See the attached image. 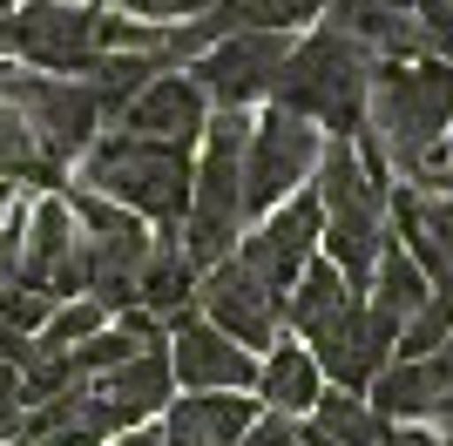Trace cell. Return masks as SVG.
Returning <instances> with one entry per match:
<instances>
[{
    "label": "cell",
    "mask_w": 453,
    "mask_h": 446,
    "mask_svg": "<svg viewBox=\"0 0 453 446\" xmlns=\"http://www.w3.org/2000/svg\"><path fill=\"white\" fill-rule=\"evenodd\" d=\"M359 135H372L386 169H406V183H434L453 135V61H379Z\"/></svg>",
    "instance_id": "obj_1"
},
{
    "label": "cell",
    "mask_w": 453,
    "mask_h": 446,
    "mask_svg": "<svg viewBox=\"0 0 453 446\" xmlns=\"http://www.w3.org/2000/svg\"><path fill=\"white\" fill-rule=\"evenodd\" d=\"M372 68L359 41H345L339 27L291 41L278 81H271V109H291L304 122H319L332 135H359L365 129V95H372Z\"/></svg>",
    "instance_id": "obj_2"
},
{
    "label": "cell",
    "mask_w": 453,
    "mask_h": 446,
    "mask_svg": "<svg viewBox=\"0 0 453 446\" xmlns=\"http://www.w3.org/2000/svg\"><path fill=\"white\" fill-rule=\"evenodd\" d=\"M81 189L95 196H109L115 210H129V217L156 223V230H170L183 223L189 210V183H196V163H189V149H163V142H135V135H95L81 149Z\"/></svg>",
    "instance_id": "obj_3"
},
{
    "label": "cell",
    "mask_w": 453,
    "mask_h": 446,
    "mask_svg": "<svg viewBox=\"0 0 453 446\" xmlns=\"http://www.w3.org/2000/svg\"><path fill=\"white\" fill-rule=\"evenodd\" d=\"M0 102L27 122V135L41 142L48 163H81V149L102 129V102H95L88 81H68V74H27V68H0Z\"/></svg>",
    "instance_id": "obj_4"
},
{
    "label": "cell",
    "mask_w": 453,
    "mask_h": 446,
    "mask_svg": "<svg viewBox=\"0 0 453 446\" xmlns=\"http://www.w3.org/2000/svg\"><path fill=\"white\" fill-rule=\"evenodd\" d=\"M325 156V129L319 122H304L291 109H265L250 122V142H244V230L257 217L284 204V196H298V183H311V169Z\"/></svg>",
    "instance_id": "obj_5"
},
{
    "label": "cell",
    "mask_w": 453,
    "mask_h": 446,
    "mask_svg": "<svg viewBox=\"0 0 453 446\" xmlns=\"http://www.w3.org/2000/svg\"><path fill=\"white\" fill-rule=\"evenodd\" d=\"M102 14L95 7H75V0H20L14 14L0 20V41L20 48L35 68H55V74H88L102 41H95Z\"/></svg>",
    "instance_id": "obj_6"
},
{
    "label": "cell",
    "mask_w": 453,
    "mask_h": 446,
    "mask_svg": "<svg viewBox=\"0 0 453 446\" xmlns=\"http://www.w3.org/2000/svg\"><path fill=\"white\" fill-rule=\"evenodd\" d=\"M196 318H210L224 338H237L244 352H271L284 338V297L271 291L257 271H244L237 258L210 264L196 278Z\"/></svg>",
    "instance_id": "obj_7"
},
{
    "label": "cell",
    "mask_w": 453,
    "mask_h": 446,
    "mask_svg": "<svg viewBox=\"0 0 453 446\" xmlns=\"http://www.w3.org/2000/svg\"><path fill=\"white\" fill-rule=\"evenodd\" d=\"M61 304V297H88V243H81V223L68 210L61 189H48L35 210H27V237H20V278Z\"/></svg>",
    "instance_id": "obj_8"
},
{
    "label": "cell",
    "mask_w": 453,
    "mask_h": 446,
    "mask_svg": "<svg viewBox=\"0 0 453 446\" xmlns=\"http://www.w3.org/2000/svg\"><path fill=\"white\" fill-rule=\"evenodd\" d=\"M319 230H325V210L311 189H298V196H284L271 217H257L237 237V264L244 271H257V278L271 284V291H291V284L304 278V264L319 258Z\"/></svg>",
    "instance_id": "obj_9"
},
{
    "label": "cell",
    "mask_w": 453,
    "mask_h": 446,
    "mask_svg": "<svg viewBox=\"0 0 453 446\" xmlns=\"http://www.w3.org/2000/svg\"><path fill=\"white\" fill-rule=\"evenodd\" d=\"M284 55H291V35L250 27V35H230V41H217V48H203L196 68H189V81H196L203 102H217V109H250L257 95H271Z\"/></svg>",
    "instance_id": "obj_10"
},
{
    "label": "cell",
    "mask_w": 453,
    "mask_h": 446,
    "mask_svg": "<svg viewBox=\"0 0 453 446\" xmlns=\"http://www.w3.org/2000/svg\"><path fill=\"white\" fill-rule=\"evenodd\" d=\"M163 352H170V379L183 392H257V352H244L210 318H196V304L170 318V345Z\"/></svg>",
    "instance_id": "obj_11"
},
{
    "label": "cell",
    "mask_w": 453,
    "mask_h": 446,
    "mask_svg": "<svg viewBox=\"0 0 453 446\" xmlns=\"http://www.w3.org/2000/svg\"><path fill=\"white\" fill-rule=\"evenodd\" d=\"M115 122H122V135H135V142L189 149L203 135V122H210V102H203V88H196L189 74H150Z\"/></svg>",
    "instance_id": "obj_12"
},
{
    "label": "cell",
    "mask_w": 453,
    "mask_h": 446,
    "mask_svg": "<svg viewBox=\"0 0 453 446\" xmlns=\"http://www.w3.org/2000/svg\"><path fill=\"white\" fill-rule=\"evenodd\" d=\"M393 237L399 250L426 271V284L434 291H453V196L434 183H406L393 189Z\"/></svg>",
    "instance_id": "obj_13"
},
{
    "label": "cell",
    "mask_w": 453,
    "mask_h": 446,
    "mask_svg": "<svg viewBox=\"0 0 453 446\" xmlns=\"http://www.w3.org/2000/svg\"><path fill=\"white\" fill-rule=\"evenodd\" d=\"M170 352H135L129 365H115L102 372V379H88V399L95 412H102V427L115 433H129V427H150V419H163V406H170Z\"/></svg>",
    "instance_id": "obj_14"
},
{
    "label": "cell",
    "mask_w": 453,
    "mask_h": 446,
    "mask_svg": "<svg viewBox=\"0 0 453 446\" xmlns=\"http://www.w3.org/2000/svg\"><path fill=\"white\" fill-rule=\"evenodd\" d=\"M365 392H372L365 406H372L386 427H426V419H440V412H447V399H453L440 358H393V365L379 372Z\"/></svg>",
    "instance_id": "obj_15"
},
{
    "label": "cell",
    "mask_w": 453,
    "mask_h": 446,
    "mask_svg": "<svg viewBox=\"0 0 453 446\" xmlns=\"http://www.w3.org/2000/svg\"><path fill=\"white\" fill-rule=\"evenodd\" d=\"M319 392H325V372H319V358L304 352L298 338H278V345L257 358V406L265 412L304 419V412L319 406Z\"/></svg>",
    "instance_id": "obj_16"
},
{
    "label": "cell",
    "mask_w": 453,
    "mask_h": 446,
    "mask_svg": "<svg viewBox=\"0 0 453 446\" xmlns=\"http://www.w3.org/2000/svg\"><path fill=\"white\" fill-rule=\"evenodd\" d=\"M359 297H365V291H352V284H345L339 264L311 258V264H304V278L284 291V325H291L298 338H311V332H325L339 311H352Z\"/></svg>",
    "instance_id": "obj_17"
},
{
    "label": "cell",
    "mask_w": 453,
    "mask_h": 446,
    "mask_svg": "<svg viewBox=\"0 0 453 446\" xmlns=\"http://www.w3.org/2000/svg\"><path fill=\"white\" fill-rule=\"evenodd\" d=\"M379 433H386V419L365 406L359 392H339V386H325L319 406L298 419L304 446H379Z\"/></svg>",
    "instance_id": "obj_18"
},
{
    "label": "cell",
    "mask_w": 453,
    "mask_h": 446,
    "mask_svg": "<svg viewBox=\"0 0 453 446\" xmlns=\"http://www.w3.org/2000/svg\"><path fill=\"white\" fill-rule=\"evenodd\" d=\"M365 304H372L379 318H393V325H406V318L434 297V284H426V271H419L406 250H399V237H386L379 243V264H372V284H365Z\"/></svg>",
    "instance_id": "obj_19"
},
{
    "label": "cell",
    "mask_w": 453,
    "mask_h": 446,
    "mask_svg": "<svg viewBox=\"0 0 453 446\" xmlns=\"http://www.w3.org/2000/svg\"><path fill=\"white\" fill-rule=\"evenodd\" d=\"M183 406H189V427H196L203 446H237L257 427V412H265L250 392H183Z\"/></svg>",
    "instance_id": "obj_20"
},
{
    "label": "cell",
    "mask_w": 453,
    "mask_h": 446,
    "mask_svg": "<svg viewBox=\"0 0 453 446\" xmlns=\"http://www.w3.org/2000/svg\"><path fill=\"white\" fill-rule=\"evenodd\" d=\"M0 183H48V189H61V169L41 156V142L27 135V122H20L7 102H0Z\"/></svg>",
    "instance_id": "obj_21"
},
{
    "label": "cell",
    "mask_w": 453,
    "mask_h": 446,
    "mask_svg": "<svg viewBox=\"0 0 453 446\" xmlns=\"http://www.w3.org/2000/svg\"><path fill=\"white\" fill-rule=\"evenodd\" d=\"M115 318L95 304V297H61L55 311H48V325L35 332V352H75L81 338H95V332H109Z\"/></svg>",
    "instance_id": "obj_22"
},
{
    "label": "cell",
    "mask_w": 453,
    "mask_h": 446,
    "mask_svg": "<svg viewBox=\"0 0 453 446\" xmlns=\"http://www.w3.org/2000/svg\"><path fill=\"white\" fill-rule=\"evenodd\" d=\"M447 338H453V291H434L413 318H406V325H399L393 358H434Z\"/></svg>",
    "instance_id": "obj_23"
},
{
    "label": "cell",
    "mask_w": 453,
    "mask_h": 446,
    "mask_svg": "<svg viewBox=\"0 0 453 446\" xmlns=\"http://www.w3.org/2000/svg\"><path fill=\"white\" fill-rule=\"evenodd\" d=\"M48 311H55V297L35 291V284H7V291H0V318H7L14 332H27V338L48 325Z\"/></svg>",
    "instance_id": "obj_24"
},
{
    "label": "cell",
    "mask_w": 453,
    "mask_h": 446,
    "mask_svg": "<svg viewBox=\"0 0 453 446\" xmlns=\"http://www.w3.org/2000/svg\"><path fill=\"white\" fill-rule=\"evenodd\" d=\"M142 27H163V20H196V14H210L217 0H122Z\"/></svg>",
    "instance_id": "obj_25"
},
{
    "label": "cell",
    "mask_w": 453,
    "mask_h": 446,
    "mask_svg": "<svg viewBox=\"0 0 453 446\" xmlns=\"http://www.w3.org/2000/svg\"><path fill=\"white\" fill-rule=\"evenodd\" d=\"M237 446H304V440H298V419H284V412H257V427H250Z\"/></svg>",
    "instance_id": "obj_26"
},
{
    "label": "cell",
    "mask_w": 453,
    "mask_h": 446,
    "mask_svg": "<svg viewBox=\"0 0 453 446\" xmlns=\"http://www.w3.org/2000/svg\"><path fill=\"white\" fill-rule=\"evenodd\" d=\"M20 237H27V217H7V223H0V291L20 278Z\"/></svg>",
    "instance_id": "obj_27"
},
{
    "label": "cell",
    "mask_w": 453,
    "mask_h": 446,
    "mask_svg": "<svg viewBox=\"0 0 453 446\" xmlns=\"http://www.w3.org/2000/svg\"><path fill=\"white\" fill-rule=\"evenodd\" d=\"M379 446H447L434 427H386L379 433Z\"/></svg>",
    "instance_id": "obj_28"
},
{
    "label": "cell",
    "mask_w": 453,
    "mask_h": 446,
    "mask_svg": "<svg viewBox=\"0 0 453 446\" xmlns=\"http://www.w3.org/2000/svg\"><path fill=\"white\" fill-rule=\"evenodd\" d=\"M386 7H393V14H426L434 0H386Z\"/></svg>",
    "instance_id": "obj_29"
},
{
    "label": "cell",
    "mask_w": 453,
    "mask_h": 446,
    "mask_svg": "<svg viewBox=\"0 0 453 446\" xmlns=\"http://www.w3.org/2000/svg\"><path fill=\"white\" fill-rule=\"evenodd\" d=\"M434 358H440V372H447V386H453V338H447V345H440Z\"/></svg>",
    "instance_id": "obj_30"
},
{
    "label": "cell",
    "mask_w": 453,
    "mask_h": 446,
    "mask_svg": "<svg viewBox=\"0 0 453 446\" xmlns=\"http://www.w3.org/2000/svg\"><path fill=\"white\" fill-rule=\"evenodd\" d=\"M7 210H14V183H0V223H7Z\"/></svg>",
    "instance_id": "obj_31"
},
{
    "label": "cell",
    "mask_w": 453,
    "mask_h": 446,
    "mask_svg": "<svg viewBox=\"0 0 453 446\" xmlns=\"http://www.w3.org/2000/svg\"><path fill=\"white\" fill-rule=\"evenodd\" d=\"M434 189H447V196H453V169H440V176H434Z\"/></svg>",
    "instance_id": "obj_32"
},
{
    "label": "cell",
    "mask_w": 453,
    "mask_h": 446,
    "mask_svg": "<svg viewBox=\"0 0 453 446\" xmlns=\"http://www.w3.org/2000/svg\"><path fill=\"white\" fill-rule=\"evenodd\" d=\"M14 7H20V0H0V14H14Z\"/></svg>",
    "instance_id": "obj_33"
},
{
    "label": "cell",
    "mask_w": 453,
    "mask_h": 446,
    "mask_svg": "<svg viewBox=\"0 0 453 446\" xmlns=\"http://www.w3.org/2000/svg\"><path fill=\"white\" fill-rule=\"evenodd\" d=\"M440 440H447V446H453V433H440Z\"/></svg>",
    "instance_id": "obj_34"
}]
</instances>
